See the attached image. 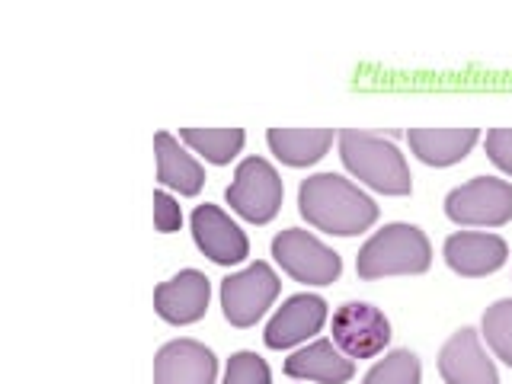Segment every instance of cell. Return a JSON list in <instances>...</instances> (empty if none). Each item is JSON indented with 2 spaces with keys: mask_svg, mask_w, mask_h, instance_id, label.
I'll return each instance as SVG.
<instances>
[{
  "mask_svg": "<svg viewBox=\"0 0 512 384\" xmlns=\"http://www.w3.org/2000/svg\"><path fill=\"white\" fill-rule=\"evenodd\" d=\"M480 327H484L487 346L496 352V359H503L512 368V298H503L487 308Z\"/></svg>",
  "mask_w": 512,
  "mask_h": 384,
  "instance_id": "21",
  "label": "cell"
},
{
  "mask_svg": "<svg viewBox=\"0 0 512 384\" xmlns=\"http://www.w3.org/2000/svg\"><path fill=\"white\" fill-rule=\"evenodd\" d=\"M432 263V247L429 237L416 228V224H384L381 231H375L365 240V247L359 250L356 269L362 279H384V276H416L426 272Z\"/></svg>",
  "mask_w": 512,
  "mask_h": 384,
  "instance_id": "2",
  "label": "cell"
},
{
  "mask_svg": "<svg viewBox=\"0 0 512 384\" xmlns=\"http://www.w3.org/2000/svg\"><path fill=\"white\" fill-rule=\"evenodd\" d=\"M154 151H157V180L176 189L180 196H196L205 183V170L199 160L192 157L170 132L154 135Z\"/></svg>",
  "mask_w": 512,
  "mask_h": 384,
  "instance_id": "17",
  "label": "cell"
},
{
  "mask_svg": "<svg viewBox=\"0 0 512 384\" xmlns=\"http://www.w3.org/2000/svg\"><path fill=\"white\" fill-rule=\"evenodd\" d=\"M269 148L288 167H311L330 151L333 128H269Z\"/></svg>",
  "mask_w": 512,
  "mask_h": 384,
  "instance_id": "18",
  "label": "cell"
},
{
  "mask_svg": "<svg viewBox=\"0 0 512 384\" xmlns=\"http://www.w3.org/2000/svg\"><path fill=\"white\" fill-rule=\"evenodd\" d=\"M327 320V301L320 295H292L282 308L272 314V320L266 324L263 340L269 349H288L295 343H304L308 336H314Z\"/></svg>",
  "mask_w": 512,
  "mask_h": 384,
  "instance_id": "12",
  "label": "cell"
},
{
  "mask_svg": "<svg viewBox=\"0 0 512 384\" xmlns=\"http://www.w3.org/2000/svg\"><path fill=\"white\" fill-rule=\"evenodd\" d=\"M439 372L445 384H500L493 362L480 349V333L474 327H461L448 336L439 352Z\"/></svg>",
  "mask_w": 512,
  "mask_h": 384,
  "instance_id": "11",
  "label": "cell"
},
{
  "mask_svg": "<svg viewBox=\"0 0 512 384\" xmlns=\"http://www.w3.org/2000/svg\"><path fill=\"white\" fill-rule=\"evenodd\" d=\"M224 196H228V205L240 218H247L253 224H266L282 208V180L269 160L247 157L237 164L234 183L228 186Z\"/></svg>",
  "mask_w": 512,
  "mask_h": 384,
  "instance_id": "4",
  "label": "cell"
},
{
  "mask_svg": "<svg viewBox=\"0 0 512 384\" xmlns=\"http://www.w3.org/2000/svg\"><path fill=\"white\" fill-rule=\"evenodd\" d=\"M208 295L212 285L199 269H183L164 285H157L154 292V308L157 314L170 320V324H196L208 308Z\"/></svg>",
  "mask_w": 512,
  "mask_h": 384,
  "instance_id": "13",
  "label": "cell"
},
{
  "mask_svg": "<svg viewBox=\"0 0 512 384\" xmlns=\"http://www.w3.org/2000/svg\"><path fill=\"white\" fill-rule=\"evenodd\" d=\"M362 384H420V359L410 349H394L381 362H375Z\"/></svg>",
  "mask_w": 512,
  "mask_h": 384,
  "instance_id": "20",
  "label": "cell"
},
{
  "mask_svg": "<svg viewBox=\"0 0 512 384\" xmlns=\"http://www.w3.org/2000/svg\"><path fill=\"white\" fill-rule=\"evenodd\" d=\"M340 157L356 180L384 192V196H407V192L413 189L410 167H407L404 154H400L391 141H384L378 135L356 132V128H343L340 132Z\"/></svg>",
  "mask_w": 512,
  "mask_h": 384,
  "instance_id": "3",
  "label": "cell"
},
{
  "mask_svg": "<svg viewBox=\"0 0 512 384\" xmlns=\"http://www.w3.org/2000/svg\"><path fill=\"white\" fill-rule=\"evenodd\" d=\"M480 132L477 128H410L407 141L413 154L429 167H452L471 154Z\"/></svg>",
  "mask_w": 512,
  "mask_h": 384,
  "instance_id": "16",
  "label": "cell"
},
{
  "mask_svg": "<svg viewBox=\"0 0 512 384\" xmlns=\"http://www.w3.org/2000/svg\"><path fill=\"white\" fill-rule=\"evenodd\" d=\"M215 352L199 340H173L154 359V384H215Z\"/></svg>",
  "mask_w": 512,
  "mask_h": 384,
  "instance_id": "9",
  "label": "cell"
},
{
  "mask_svg": "<svg viewBox=\"0 0 512 384\" xmlns=\"http://www.w3.org/2000/svg\"><path fill=\"white\" fill-rule=\"evenodd\" d=\"M333 343L349 359H372L391 343V324L372 304L349 301L333 314Z\"/></svg>",
  "mask_w": 512,
  "mask_h": 384,
  "instance_id": "8",
  "label": "cell"
},
{
  "mask_svg": "<svg viewBox=\"0 0 512 384\" xmlns=\"http://www.w3.org/2000/svg\"><path fill=\"white\" fill-rule=\"evenodd\" d=\"M154 224H157V231H180V224H183V212H180V205H176V199L170 196V192L164 189H157L154 192Z\"/></svg>",
  "mask_w": 512,
  "mask_h": 384,
  "instance_id": "23",
  "label": "cell"
},
{
  "mask_svg": "<svg viewBox=\"0 0 512 384\" xmlns=\"http://www.w3.org/2000/svg\"><path fill=\"white\" fill-rule=\"evenodd\" d=\"M487 157L503 173L512 176V128H493V132H487Z\"/></svg>",
  "mask_w": 512,
  "mask_h": 384,
  "instance_id": "24",
  "label": "cell"
},
{
  "mask_svg": "<svg viewBox=\"0 0 512 384\" xmlns=\"http://www.w3.org/2000/svg\"><path fill=\"white\" fill-rule=\"evenodd\" d=\"M506 240L496 234H474V231H461L445 240V263L452 266L458 276H487L496 272L506 263Z\"/></svg>",
  "mask_w": 512,
  "mask_h": 384,
  "instance_id": "14",
  "label": "cell"
},
{
  "mask_svg": "<svg viewBox=\"0 0 512 384\" xmlns=\"http://www.w3.org/2000/svg\"><path fill=\"white\" fill-rule=\"evenodd\" d=\"M272 256H276V263L288 276L308 285H330L340 279V272H343L340 256L327 244H320L311 231H301V228H288L276 234V240H272Z\"/></svg>",
  "mask_w": 512,
  "mask_h": 384,
  "instance_id": "6",
  "label": "cell"
},
{
  "mask_svg": "<svg viewBox=\"0 0 512 384\" xmlns=\"http://www.w3.org/2000/svg\"><path fill=\"white\" fill-rule=\"evenodd\" d=\"M285 375L320 384H346L356 375V365L333 340H314L311 346H304L295 356L285 359Z\"/></svg>",
  "mask_w": 512,
  "mask_h": 384,
  "instance_id": "15",
  "label": "cell"
},
{
  "mask_svg": "<svg viewBox=\"0 0 512 384\" xmlns=\"http://www.w3.org/2000/svg\"><path fill=\"white\" fill-rule=\"evenodd\" d=\"M180 138L196 154H202L208 164H231L244 148V132L240 128H180Z\"/></svg>",
  "mask_w": 512,
  "mask_h": 384,
  "instance_id": "19",
  "label": "cell"
},
{
  "mask_svg": "<svg viewBox=\"0 0 512 384\" xmlns=\"http://www.w3.org/2000/svg\"><path fill=\"white\" fill-rule=\"evenodd\" d=\"M192 237H196L199 250L221 266H234L250 253L247 234L221 212L218 205H199L192 212Z\"/></svg>",
  "mask_w": 512,
  "mask_h": 384,
  "instance_id": "10",
  "label": "cell"
},
{
  "mask_svg": "<svg viewBox=\"0 0 512 384\" xmlns=\"http://www.w3.org/2000/svg\"><path fill=\"white\" fill-rule=\"evenodd\" d=\"M269 365L256 356V352H234L228 359V372H224V384H269Z\"/></svg>",
  "mask_w": 512,
  "mask_h": 384,
  "instance_id": "22",
  "label": "cell"
},
{
  "mask_svg": "<svg viewBox=\"0 0 512 384\" xmlns=\"http://www.w3.org/2000/svg\"><path fill=\"white\" fill-rule=\"evenodd\" d=\"M279 295V276L269 263L256 260L221 282V311L234 327H253Z\"/></svg>",
  "mask_w": 512,
  "mask_h": 384,
  "instance_id": "7",
  "label": "cell"
},
{
  "mask_svg": "<svg viewBox=\"0 0 512 384\" xmlns=\"http://www.w3.org/2000/svg\"><path fill=\"white\" fill-rule=\"evenodd\" d=\"M298 212L317 231L352 237L372 228L378 205L356 183L343 180L340 173H314L298 189Z\"/></svg>",
  "mask_w": 512,
  "mask_h": 384,
  "instance_id": "1",
  "label": "cell"
},
{
  "mask_svg": "<svg viewBox=\"0 0 512 384\" xmlns=\"http://www.w3.org/2000/svg\"><path fill=\"white\" fill-rule=\"evenodd\" d=\"M445 215L471 228H500L512 218V183L496 180V176H477L471 183L455 186L445 196Z\"/></svg>",
  "mask_w": 512,
  "mask_h": 384,
  "instance_id": "5",
  "label": "cell"
}]
</instances>
